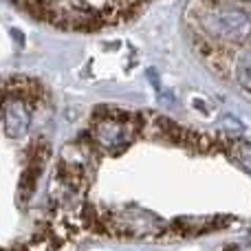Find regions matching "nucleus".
I'll list each match as a JSON object with an SVG mask.
<instances>
[{
  "label": "nucleus",
  "instance_id": "f257e3e1",
  "mask_svg": "<svg viewBox=\"0 0 251 251\" xmlns=\"http://www.w3.org/2000/svg\"><path fill=\"white\" fill-rule=\"evenodd\" d=\"M62 146L47 84L0 75V251H66L84 234Z\"/></svg>",
  "mask_w": 251,
  "mask_h": 251
},
{
  "label": "nucleus",
  "instance_id": "f03ea898",
  "mask_svg": "<svg viewBox=\"0 0 251 251\" xmlns=\"http://www.w3.org/2000/svg\"><path fill=\"white\" fill-rule=\"evenodd\" d=\"M22 16L69 33H93L132 20L150 0H7Z\"/></svg>",
  "mask_w": 251,
  "mask_h": 251
},
{
  "label": "nucleus",
  "instance_id": "7ed1b4c3",
  "mask_svg": "<svg viewBox=\"0 0 251 251\" xmlns=\"http://www.w3.org/2000/svg\"><path fill=\"white\" fill-rule=\"evenodd\" d=\"M199 22L209 38L223 44H247L251 40V13L231 0L205 7Z\"/></svg>",
  "mask_w": 251,
  "mask_h": 251
},
{
  "label": "nucleus",
  "instance_id": "20e7f679",
  "mask_svg": "<svg viewBox=\"0 0 251 251\" xmlns=\"http://www.w3.org/2000/svg\"><path fill=\"white\" fill-rule=\"evenodd\" d=\"M231 71H234V79L243 91L251 93V51L245 49V51H238L234 57V64H231Z\"/></svg>",
  "mask_w": 251,
  "mask_h": 251
},
{
  "label": "nucleus",
  "instance_id": "39448f33",
  "mask_svg": "<svg viewBox=\"0 0 251 251\" xmlns=\"http://www.w3.org/2000/svg\"><path fill=\"white\" fill-rule=\"evenodd\" d=\"M225 152L229 154V159L234 161V163H238L245 172L251 174V141H245V139L227 141Z\"/></svg>",
  "mask_w": 251,
  "mask_h": 251
}]
</instances>
